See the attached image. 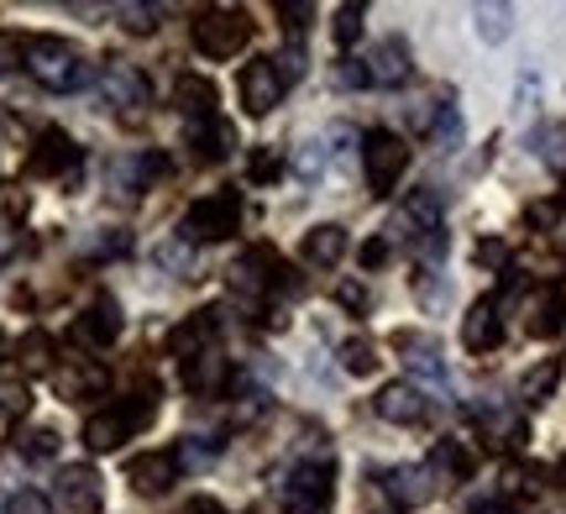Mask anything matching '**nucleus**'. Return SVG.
<instances>
[{"label":"nucleus","mask_w":566,"mask_h":514,"mask_svg":"<svg viewBox=\"0 0 566 514\" xmlns=\"http://www.w3.org/2000/svg\"><path fill=\"white\" fill-rule=\"evenodd\" d=\"M21 63H27V74H32L42 90H53V95H69V90H84V84H90L84 53L63 38H32Z\"/></svg>","instance_id":"1"},{"label":"nucleus","mask_w":566,"mask_h":514,"mask_svg":"<svg viewBox=\"0 0 566 514\" xmlns=\"http://www.w3.org/2000/svg\"><path fill=\"white\" fill-rule=\"evenodd\" d=\"M158 399H163V389H153V384H147L137 399H122L116 410L90 415V420H84V447H90V452H116L126 436L147 426V415H153V405H158Z\"/></svg>","instance_id":"2"},{"label":"nucleus","mask_w":566,"mask_h":514,"mask_svg":"<svg viewBox=\"0 0 566 514\" xmlns=\"http://www.w3.org/2000/svg\"><path fill=\"white\" fill-rule=\"evenodd\" d=\"M231 231H242V189H216L184 210L179 237L184 242H226Z\"/></svg>","instance_id":"3"},{"label":"nucleus","mask_w":566,"mask_h":514,"mask_svg":"<svg viewBox=\"0 0 566 514\" xmlns=\"http://www.w3.org/2000/svg\"><path fill=\"white\" fill-rule=\"evenodd\" d=\"M252 17L247 11H237V6H216V11H200L195 17V27H189V38H195V48H200L205 59H237L247 42H252Z\"/></svg>","instance_id":"4"},{"label":"nucleus","mask_w":566,"mask_h":514,"mask_svg":"<svg viewBox=\"0 0 566 514\" xmlns=\"http://www.w3.org/2000/svg\"><path fill=\"white\" fill-rule=\"evenodd\" d=\"M363 168H367V195H394L399 189V179H405L409 168V143L399 137V132H367L363 137Z\"/></svg>","instance_id":"5"},{"label":"nucleus","mask_w":566,"mask_h":514,"mask_svg":"<svg viewBox=\"0 0 566 514\" xmlns=\"http://www.w3.org/2000/svg\"><path fill=\"white\" fill-rule=\"evenodd\" d=\"M283 514H331V457L300 462L283 483Z\"/></svg>","instance_id":"6"},{"label":"nucleus","mask_w":566,"mask_h":514,"mask_svg":"<svg viewBox=\"0 0 566 514\" xmlns=\"http://www.w3.org/2000/svg\"><path fill=\"white\" fill-rule=\"evenodd\" d=\"M101 95H105V105H116L126 116H142V111L153 105V84H147V74L132 69V63H105Z\"/></svg>","instance_id":"7"},{"label":"nucleus","mask_w":566,"mask_h":514,"mask_svg":"<svg viewBox=\"0 0 566 514\" xmlns=\"http://www.w3.org/2000/svg\"><path fill=\"white\" fill-rule=\"evenodd\" d=\"M283 90H289V84L279 80V63L273 59H252L242 69V80H237V95H242L247 116H268V111L283 101Z\"/></svg>","instance_id":"8"},{"label":"nucleus","mask_w":566,"mask_h":514,"mask_svg":"<svg viewBox=\"0 0 566 514\" xmlns=\"http://www.w3.org/2000/svg\"><path fill=\"white\" fill-rule=\"evenodd\" d=\"M179 473H184L179 452H142V457L126 462V483H132L137 494H147V499L168 494V489L179 483Z\"/></svg>","instance_id":"9"},{"label":"nucleus","mask_w":566,"mask_h":514,"mask_svg":"<svg viewBox=\"0 0 566 514\" xmlns=\"http://www.w3.org/2000/svg\"><path fill=\"white\" fill-rule=\"evenodd\" d=\"M27 168H32L38 179H63V174H74V168H80V147H74V137H69V132L48 126V132L38 137V147H32Z\"/></svg>","instance_id":"10"},{"label":"nucleus","mask_w":566,"mask_h":514,"mask_svg":"<svg viewBox=\"0 0 566 514\" xmlns=\"http://www.w3.org/2000/svg\"><path fill=\"white\" fill-rule=\"evenodd\" d=\"M367 69V84H384V90H399V84L415 74V63H409V42L405 38H384L373 53L363 59Z\"/></svg>","instance_id":"11"},{"label":"nucleus","mask_w":566,"mask_h":514,"mask_svg":"<svg viewBox=\"0 0 566 514\" xmlns=\"http://www.w3.org/2000/svg\"><path fill=\"white\" fill-rule=\"evenodd\" d=\"M373 410H378V420H388V426H420L424 415H430V399H424L415 384H384L378 399H373Z\"/></svg>","instance_id":"12"},{"label":"nucleus","mask_w":566,"mask_h":514,"mask_svg":"<svg viewBox=\"0 0 566 514\" xmlns=\"http://www.w3.org/2000/svg\"><path fill=\"white\" fill-rule=\"evenodd\" d=\"M231 284L242 289V294H263V289L283 284V263L273 248H247L242 258H237V268H231Z\"/></svg>","instance_id":"13"},{"label":"nucleus","mask_w":566,"mask_h":514,"mask_svg":"<svg viewBox=\"0 0 566 514\" xmlns=\"http://www.w3.org/2000/svg\"><path fill=\"white\" fill-rule=\"evenodd\" d=\"M221 310H200V315H189V321H179V326L168 331V352L174 357H200V352L216 347V331H221V321H216Z\"/></svg>","instance_id":"14"},{"label":"nucleus","mask_w":566,"mask_h":514,"mask_svg":"<svg viewBox=\"0 0 566 514\" xmlns=\"http://www.w3.org/2000/svg\"><path fill=\"white\" fill-rule=\"evenodd\" d=\"M59 499H63V510H74V514H101V504H105L101 473L95 468H63Z\"/></svg>","instance_id":"15"},{"label":"nucleus","mask_w":566,"mask_h":514,"mask_svg":"<svg viewBox=\"0 0 566 514\" xmlns=\"http://www.w3.org/2000/svg\"><path fill=\"white\" fill-rule=\"evenodd\" d=\"M399 227L415 237V248L436 242V237H441V195H436V189H415L409 206L399 210Z\"/></svg>","instance_id":"16"},{"label":"nucleus","mask_w":566,"mask_h":514,"mask_svg":"<svg viewBox=\"0 0 566 514\" xmlns=\"http://www.w3.org/2000/svg\"><path fill=\"white\" fill-rule=\"evenodd\" d=\"M163 168H168V164H163V153H126V158H116V164H111V189H122L126 200H137L142 189L163 174Z\"/></svg>","instance_id":"17"},{"label":"nucleus","mask_w":566,"mask_h":514,"mask_svg":"<svg viewBox=\"0 0 566 514\" xmlns=\"http://www.w3.org/2000/svg\"><path fill=\"white\" fill-rule=\"evenodd\" d=\"M226 384H231V363H226L216 347L184 363V389H189V394H200V399H216V394H226Z\"/></svg>","instance_id":"18"},{"label":"nucleus","mask_w":566,"mask_h":514,"mask_svg":"<svg viewBox=\"0 0 566 514\" xmlns=\"http://www.w3.org/2000/svg\"><path fill=\"white\" fill-rule=\"evenodd\" d=\"M504 342V321H499V300H478L462 321V347L467 352H493Z\"/></svg>","instance_id":"19"},{"label":"nucleus","mask_w":566,"mask_h":514,"mask_svg":"<svg viewBox=\"0 0 566 514\" xmlns=\"http://www.w3.org/2000/svg\"><path fill=\"white\" fill-rule=\"evenodd\" d=\"M231 143H237V132H231L221 116L189 122V153H195V164H221V158H231Z\"/></svg>","instance_id":"20"},{"label":"nucleus","mask_w":566,"mask_h":514,"mask_svg":"<svg viewBox=\"0 0 566 514\" xmlns=\"http://www.w3.org/2000/svg\"><path fill=\"white\" fill-rule=\"evenodd\" d=\"M384 489L394 494V504L420 510L424 499L436 494V473H430V468H388V473H384Z\"/></svg>","instance_id":"21"},{"label":"nucleus","mask_w":566,"mask_h":514,"mask_svg":"<svg viewBox=\"0 0 566 514\" xmlns=\"http://www.w3.org/2000/svg\"><path fill=\"white\" fill-rule=\"evenodd\" d=\"M300 258H304L310 268H336V263L346 258V227H336V221H325V227L304 231Z\"/></svg>","instance_id":"22"},{"label":"nucleus","mask_w":566,"mask_h":514,"mask_svg":"<svg viewBox=\"0 0 566 514\" xmlns=\"http://www.w3.org/2000/svg\"><path fill=\"white\" fill-rule=\"evenodd\" d=\"M174 105H179L189 122H210L216 116V84L205 74H179L174 80Z\"/></svg>","instance_id":"23"},{"label":"nucleus","mask_w":566,"mask_h":514,"mask_svg":"<svg viewBox=\"0 0 566 514\" xmlns=\"http://www.w3.org/2000/svg\"><path fill=\"white\" fill-rule=\"evenodd\" d=\"M394 347L405 352V363L420 373V378H430V384H441V378H446L441 347H436L430 336H420V331H399V336H394Z\"/></svg>","instance_id":"24"},{"label":"nucleus","mask_w":566,"mask_h":514,"mask_svg":"<svg viewBox=\"0 0 566 514\" xmlns=\"http://www.w3.org/2000/svg\"><path fill=\"white\" fill-rule=\"evenodd\" d=\"M80 336L90 342V347H111L116 336H122V305L111 300V294H101L95 305L84 310V321H80Z\"/></svg>","instance_id":"25"},{"label":"nucleus","mask_w":566,"mask_h":514,"mask_svg":"<svg viewBox=\"0 0 566 514\" xmlns=\"http://www.w3.org/2000/svg\"><path fill=\"white\" fill-rule=\"evenodd\" d=\"M566 326V289H541L535 300H530V321H525V331L530 336H556V331Z\"/></svg>","instance_id":"26"},{"label":"nucleus","mask_w":566,"mask_h":514,"mask_svg":"<svg viewBox=\"0 0 566 514\" xmlns=\"http://www.w3.org/2000/svg\"><path fill=\"white\" fill-rule=\"evenodd\" d=\"M436 478H446V483H462V478H472V452H467L462 441H436V452H430V462H424Z\"/></svg>","instance_id":"27"},{"label":"nucleus","mask_w":566,"mask_h":514,"mask_svg":"<svg viewBox=\"0 0 566 514\" xmlns=\"http://www.w3.org/2000/svg\"><path fill=\"white\" fill-rule=\"evenodd\" d=\"M105 368H69L59 373V394L63 399H95V394H105Z\"/></svg>","instance_id":"28"},{"label":"nucleus","mask_w":566,"mask_h":514,"mask_svg":"<svg viewBox=\"0 0 566 514\" xmlns=\"http://www.w3.org/2000/svg\"><path fill=\"white\" fill-rule=\"evenodd\" d=\"M556 378H562V363H556V357H546L541 368H530L525 378H520V399H525V405H546L551 389H556Z\"/></svg>","instance_id":"29"},{"label":"nucleus","mask_w":566,"mask_h":514,"mask_svg":"<svg viewBox=\"0 0 566 514\" xmlns=\"http://www.w3.org/2000/svg\"><path fill=\"white\" fill-rule=\"evenodd\" d=\"M472 21H478V38L483 42H504L514 32V11L509 6H472Z\"/></svg>","instance_id":"30"},{"label":"nucleus","mask_w":566,"mask_h":514,"mask_svg":"<svg viewBox=\"0 0 566 514\" xmlns=\"http://www.w3.org/2000/svg\"><path fill=\"white\" fill-rule=\"evenodd\" d=\"M21 368L53 373V336H48V331H27V336H21Z\"/></svg>","instance_id":"31"},{"label":"nucleus","mask_w":566,"mask_h":514,"mask_svg":"<svg viewBox=\"0 0 566 514\" xmlns=\"http://www.w3.org/2000/svg\"><path fill=\"white\" fill-rule=\"evenodd\" d=\"M342 368L357 373V378H367V373L378 368V347H373V342H363V336H352V342L342 347Z\"/></svg>","instance_id":"32"},{"label":"nucleus","mask_w":566,"mask_h":514,"mask_svg":"<svg viewBox=\"0 0 566 514\" xmlns=\"http://www.w3.org/2000/svg\"><path fill=\"white\" fill-rule=\"evenodd\" d=\"M424 137H430L436 147H457V137H462V116H457V105H441Z\"/></svg>","instance_id":"33"},{"label":"nucleus","mask_w":566,"mask_h":514,"mask_svg":"<svg viewBox=\"0 0 566 514\" xmlns=\"http://www.w3.org/2000/svg\"><path fill=\"white\" fill-rule=\"evenodd\" d=\"M21 457H27V462H48V457H59V431H48V426L27 431L21 436Z\"/></svg>","instance_id":"34"},{"label":"nucleus","mask_w":566,"mask_h":514,"mask_svg":"<svg viewBox=\"0 0 566 514\" xmlns=\"http://www.w3.org/2000/svg\"><path fill=\"white\" fill-rule=\"evenodd\" d=\"M116 17L126 32H153V27H163V6H116Z\"/></svg>","instance_id":"35"},{"label":"nucleus","mask_w":566,"mask_h":514,"mask_svg":"<svg viewBox=\"0 0 566 514\" xmlns=\"http://www.w3.org/2000/svg\"><path fill=\"white\" fill-rule=\"evenodd\" d=\"M27 405H32V389L21 384V378H0V415L11 420V415H27Z\"/></svg>","instance_id":"36"},{"label":"nucleus","mask_w":566,"mask_h":514,"mask_svg":"<svg viewBox=\"0 0 566 514\" xmlns=\"http://www.w3.org/2000/svg\"><path fill=\"white\" fill-rule=\"evenodd\" d=\"M535 143H541V158L551 168H566V132L562 126H546V132H535Z\"/></svg>","instance_id":"37"},{"label":"nucleus","mask_w":566,"mask_h":514,"mask_svg":"<svg viewBox=\"0 0 566 514\" xmlns=\"http://www.w3.org/2000/svg\"><path fill=\"white\" fill-rule=\"evenodd\" d=\"M363 6H342V11H336V42H342V48H352V42L363 38Z\"/></svg>","instance_id":"38"},{"label":"nucleus","mask_w":566,"mask_h":514,"mask_svg":"<svg viewBox=\"0 0 566 514\" xmlns=\"http://www.w3.org/2000/svg\"><path fill=\"white\" fill-rule=\"evenodd\" d=\"M11 514H53V499L38 489H21V494H11Z\"/></svg>","instance_id":"39"},{"label":"nucleus","mask_w":566,"mask_h":514,"mask_svg":"<svg viewBox=\"0 0 566 514\" xmlns=\"http://www.w3.org/2000/svg\"><path fill=\"white\" fill-rule=\"evenodd\" d=\"M273 63H279V80H283V84H294V80L304 74V48H300V42H289V48H283V53H279Z\"/></svg>","instance_id":"40"},{"label":"nucleus","mask_w":566,"mask_h":514,"mask_svg":"<svg viewBox=\"0 0 566 514\" xmlns=\"http://www.w3.org/2000/svg\"><path fill=\"white\" fill-rule=\"evenodd\" d=\"M17 252H21V227L6 216V210H0V263H11Z\"/></svg>","instance_id":"41"},{"label":"nucleus","mask_w":566,"mask_h":514,"mask_svg":"<svg viewBox=\"0 0 566 514\" xmlns=\"http://www.w3.org/2000/svg\"><path fill=\"white\" fill-rule=\"evenodd\" d=\"M126 248H132V237H126V231H105V237H95V242H90V252H95V258H122Z\"/></svg>","instance_id":"42"},{"label":"nucleus","mask_w":566,"mask_h":514,"mask_svg":"<svg viewBox=\"0 0 566 514\" xmlns=\"http://www.w3.org/2000/svg\"><path fill=\"white\" fill-rule=\"evenodd\" d=\"M21 59H27V42L11 38V32H0V74H11Z\"/></svg>","instance_id":"43"},{"label":"nucleus","mask_w":566,"mask_h":514,"mask_svg":"<svg viewBox=\"0 0 566 514\" xmlns=\"http://www.w3.org/2000/svg\"><path fill=\"white\" fill-rule=\"evenodd\" d=\"M336 300H342L346 310H357V315H363V310H367V289L363 284H342V289H336Z\"/></svg>","instance_id":"44"},{"label":"nucleus","mask_w":566,"mask_h":514,"mask_svg":"<svg viewBox=\"0 0 566 514\" xmlns=\"http://www.w3.org/2000/svg\"><path fill=\"white\" fill-rule=\"evenodd\" d=\"M357 258H363V268H384L388 263V242H384V237H373V242H367Z\"/></svg>","instance_id":"45"},{"label":"nucleus","mask_w":566,"mask_h":514,"mask_svg":"<svg viewBox=\"0 0 566 514\" xmlns=\"http://www.w3.org/2000/svg\"><path fill=\"white\" fill-rule=\"evenodd\" d=\"M279 17L294 27V32H304L310 27V17H315V6H279Z\"/></svg>","instance_id":"46"},{"label":"nucleus","mask_w":566,"mask_h":514,"mask_svg":"<svg viewBox=\"0 0 566 514\" xmlns=\"http://www.w3.org/2000/svg\"><path fill=\"white\" fill-rule=\"evenodd\" d=\"M467 514H514V504H509V494H499V499H478Z\"/></svg>","instance_id":"47"},{"label":"nucleus","mask_w":566,"mask_h":514,"mask_svg":"<svg viewBox=\"0 0 566 514\" xmlns=\"http://www.w3.org/2000/svg\"><path fill=\"white\" fill-rule=\"evenodd\" d=\"M273 174H279V158H273V153H258V158H252V179L263 185V179H273Z\"/></svg>","instance_id":"48"},{"label":"nucleus","mask_w":566,"mask_h":514,"mask_svg":"<svg viewBox=\"0 0 566 514\" xmlns=\"http://www.w3.org/2000/svg\"><path fill=\"white\" fill-rule=\"evenodd\" d=\"M478 263H504V248H499V242H483V248H478Z\"/></svg>","instance_id":"49"},{"label":"nucleus","mask_w":566,"mask_h":514,"mask_svg":"<svg viewBox=\"0 0 566 514\" xmlns=\"http://www.w3.org/2000/svg\"><path fill=\"white\" fill-rule=\"evenodd\" d=\"M0 514H11V494H0Z\"/></svg>","instance_id":"50"},{"label":"nucleus","mask_w":566,"mask_h":514,"mask_svg":"<svg viewBox=\"0 0 566 514\" xmlns=\"http://www.w3.org/2000/svg\"><path fill=\"white\" fill-rule=\"evenodd\" d=\"M0 352H6V331H0Z\"/></svg>","instance_id":"51"},{"label":"nucleus","mask_w":566,"mask_h":514,"mask_svg":"<svg viewBox=\"0 0 566 514\" xmlns=\"http://www.w3.org/2000/svg\"><path fill=\"white\" fill-rule=\"evenodd\" d=\"M562 478H566V462H562Z\"/></svg>","instance_id":"52"},{"label":"nucleus","mask_w":566,"mask_h":514,"mask_svg":"<svg viewBox=\"0 0 566 514\" xmlns=\"http://www.w3.org/2000/svg\"><path fill=\"white\" fill-rule=\"evenodd\" d=\"M562 514H566V510H562Z\"/></svg>","instance_id":"53"}]
</instances>
